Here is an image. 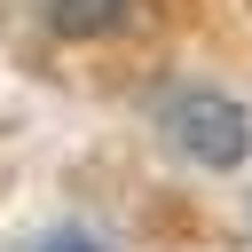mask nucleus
<instances>
[{
    "instance_id": "f257e3e1",
    "label": "nucleus",
    "mask_w": 252,
    "mask_h": 252,
    "mask_svg": "<svg viewBox=\"0 0 252 252\" xmlns=\"http://www.w3.org/2000/svg\"><path fill=\"white\" fill-rule=\"evenodd\" d=\"M158 126H165V142H173L189 165H205V173H228V165H244V150H252V118H244V102L220 94V87H173L165 110H158Z\"/></svg>"
},
{
    "instance_id": "f03ea898",
    "label": "nucleus",
    "mask_w": 252,
    "mask_h": 252,
    "mask_svg": "<svg viewBox=\"0 0 252 252\" xmlns=\"http://www.w3.org/2000/svg\"><path fill=\"white\" fill-rule=\"evenodd\" d=\"M134 16V0H47V24L63 32V39H102V32H118Z\"/></svg>"
},
{
    "instance_id": "7ed1b4c3",
    "label": "nucleus",
    "mask_w": 252,
    "mask_h": 252,
    "mask_svg": "<svg viewBox=\"0 0 252 252\" xmlns=\"http://www.w3.org/2000/svg\"><path fill=\"white\" fill-rule=\"evenodd\" d=\"M32 252H102V244H94V236H79V228H55V236H39Z\"/></svg>"
}]
</instances>
